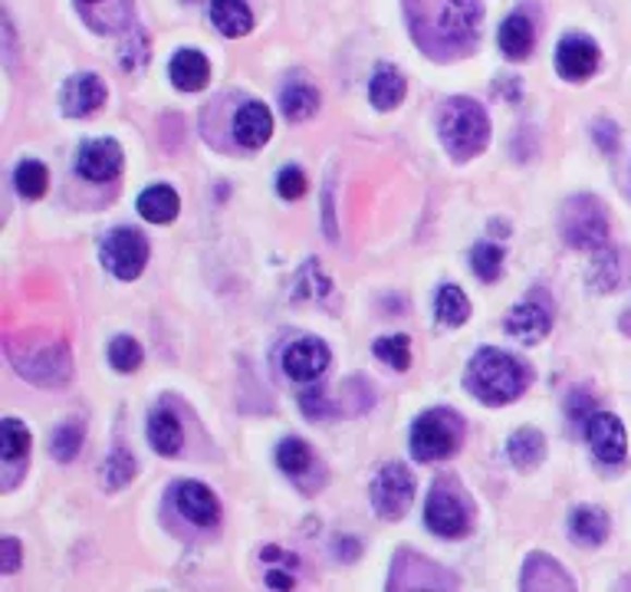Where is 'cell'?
I'll use <instances>...</instances> for the list:
<instances>
[{
    "mask_svg": "<svg viewBox=\"0 0 631 592\" xmlns=\"http://www.w3.org/2000/svg\"><path fill=\"white\" fill-rule=\"evenodd\" d=\"M414 44L435 60H458L471 53L481 34V0H404Z\"/></svg>",
    "mask_w": 631,
    "mask_h": 592,
    "instance_id": "obj_1",
    "label": "cell"
},
{
    "mask_svg": "<svg viewBox=\"0 0 631 592\" xmlns=\"http://www.w3.org/2000/svg\"><path fill=\"white\" fill-rule=\"evenodd\" d=\"M533 372L510 352L484 346L474 352V359L468 362L464 372V385L474 399H481L484 406H510L513 399L526 391Z\"/></svg>",
    "mask_w": 631,
    "mask_h": 592,
    "instance_id": "obj_2",
    "label": "cell"
},
{
    "mask_svg": "<svg viewBox=\"0 0 631 592\" xmlns=\"http://www.w3.org/2000/svg\"><path fill=\"white\" fill-rule=\"evenodd\" d=\"M438 132H441V142L451 152V158L468 161L487 148L490 119H487L481 102H474L468 96H454L438 112Z\"/></svg>",
    "mask_w": 631,
    "mask_h": 592,
    "instance_id": "obj_3",
    "label": "cell"
},
{
    "mask_svg": "<svg viewBox=\"0 0 631 592\" xmlns=\"http://www.w3.org/2000/svg\"><path fill=\"white\" fill-rule=\"evenodd\" d=\"M464 442V422L451 409H432L411 425V455L414 461H445L458 455Z\"/></svg>",
    "mask_w": 631,
    "mask_h": 592,
    "instance_id": "obj_4",
    "label": "cell"
},
{
    "mask_svg": "<svg viewBox=\"0 0 631 592\" xmlns=\"http://www.w3.org/2000/svg\"><path fill=\"white\" fill-rule=\"evenodd\" d=\"M425 523L432 533L445 540L468 536L474 527V507L468 500V491L454 478H438L428 500H425Z\"/></svg>",
    "mask_w": 631,
    "mask_h": 592,
    "instance_id": "obj_5",
    "label": "cell"
},
{
    "mask_svg": "<svg viewBox=\"0 0 631 592\" xmlns=\"http://www.w3.org/2000/svg\"><path fill=\"white\" fill-rule=\"evenodd\" d=\"M559 231L575 251H602L608 244V215L598 197L575 194L559 212Z\"/></svg>",
    "mask_w": 631,
    "mask_h": 592,
    "instance_id": "obj_6",
    "label": "cell"
},
{
    "mask_svg": "<svg viewBox=\"0 0 631 592\" xmlns=\"http://www.w3.org/2000/svg\"><path fill=\"white\" fill-rule=\"evenodd\" d=\"M11 362L24 378L37 385H63L70 378V349L60 339L27 346V352H17L11 346Z\"/></svg>",
    "mask_w": 631,
    "mask_h": 592,
    "instance_id": "obj_7",
    "label": "cell"
},
{
    "mask_svg": "<svg viewBox=\"0 0 631 592\" xmlns=\"http://www.w3.org/2000/svg\"><path fill=\"white\" fill-rule=\"evenodd\" d=\"M414 500V478L404 464H385L372 481V507L385 520H398L408 514Z\"/></svg>",
    "mask_w": 631,
    "mask_h": 592,
    "instance_id": "obj_8",
    "label": "cell"
},
{
    "mask_svg": "<svg viewBox=\"0 0 631 592\" xmlns=\"http://www.w3.org/2000/svg\"><path fill=\"white\" fill-rule=\"evenodd\" d=\"M102 264L119 280H135L148 264V241L132 228H116L102 244Z\"/></svg>",
    "mask_w": 631,
    "mask_h": 592,
    "instance_id": "obj_9",
    "label": "cell"
},
{
    "mask_svg": "<svg viewBox=\"0 0 631 592\" xmlns=\"http://www.w3.org/2000/svg\"><path fill=\"white\" fill-rule=\"evenodd\" d=\"M122 165H125V158H122V145L116 138H89L76 152V171L86 181H112V178H119Z\"/></svg>",
    "mask_w": 631,
    "mask_h": 592,
    "instance_id": "obj_10",
    "label": "cell"
},
{
    "mask_svg": "<svg viewBox=\"0 0 631 592\" xmlns=\"http://www.w3.org/2000/svg\"><path fill=\"white\" fill-rule=\"evenodd\" d=\"M549 329H553V306L546 303L543 293L526 297L507 316V333L520 342H539Z\"/></svg>",
    "mask_w": 631,
    "mask_h": 592,
    "instance_id": "obj_11",
    "label": "cell"
},
{
    "mask_svg": "<svg viewBox=\"0 0 631 592\" xmlns=\"http://www.w3.org/2000/svg\"><path fill=\"white\" fill-rule=\"evenodd\" d=\"M556 70L562 80L569 83H582L588 80L595 70H598V47L592 37H582V34H569L559 40V50H556Z\"/></svg>",
    "mask_w": 631,
    "mask_h": 592,
    "instance_id": "obj_12",
    "label": "cell"
},
{
    "mask_svg": "<svg viewBox=\"0 0 631 592\" xmlns=\"http://www.w3.org/2000/svg\"><path fill=\"white\" fill-rule=\"evenodd\" d=\"M585 435H588V445L602 464H621L624 461L628 435H624V425L611 412H592Z\"/></svg>",
    "mask_w": 631,
    "mask_h": 592,
    "instance_id": "obj_13",
    "label": "cell"
},
{
    "mask_svg": "<svg viewBox=\"0 0 631 592\" xmlns=\"http://www.w3.org/2000/svg\"><path fill=\"white\" fill-rule=\"evenodd\" d=\"M174 507L194 527H218V520H221V504H218L215 491L201 481H181L174 487Z\"/></svg>",
    "mask_w": 631,
    "mask_h": 592,
    "instance_id": "obj_14",
    "label": "cell"
},
{
    "mask_svg": "<svg viewBox=\"0 0 631 592\" xmlns=\"http://www.w3.org/2000/svg\"><path fill=\"white\" fill-rule=\"evenodd\" d=\"M329 346L323 339H296L283 352V372L293 382H316L329 369Z\"/></svg>",
    "mask_w": 631,
    "mask_h": 592,
    "instance_id": "obj_15",
    "label": "cell"
},
{
    "mask_svg": "<svg viewBox=\"0 0 631 592\" xmlns=\"http://www.w3.org/2000/svg\"><path fill=\"white\" fill-rule=\"evenodd\" d=\"M106 102V83L96 73H80L73 80H66L63 93H60V106L70 119H83L89 112H96Z\"/></svg>",
    "mask_w": 631,
    "mask_h": 592,
    "instance_id": "obj_16",
    "label": "cell"
},
{
    "mask_svg": "<svg viewBox=\"0 0 631 592\" xmlns=\"http://www.w3.org/2000/svg\"><path fill=\"white\" fill-rule=\"evenodd\" d=\"M391 569H408V572H414V576H404V579H398L391 589H417V585H425V589H454L458 585V579L454 576H448V572H435V569H441V566H435L432 559H425V556H414V553H398L395 556V566Z\"/></svg>",
    "mask_w": 631,
    "mask_h": 592,
    "instance_id": "obj_17",
    "label": "cell"
},
{
    "mask_svg": "<svg viewBox=\"0 0 631 592\" xmlns=\"http://www.w3.org/2000/svg\"><path fill=\"white\" fill-rule=\"evenodd\" d=\"M270 135H274V116L264 102H247L234 116V138L244 148H260L270 142Z\"/></svg>",
    "mask_w": 631,
    "mask_h": 592,
    "instance_id": "obj_18",
    "label": "cell"
},
{
    "mask_svg": "<svg viewBox=\"0 0 631 592\" xmlns=\"http://www.w3.org/2000/svg\"><path fill=\"white\" fill-rule=\"evenodd\" d=\"M181 212V197L168 184H151L138 194V215L148 225H171Z\"/></svg>",
    "mask_w": 631,
    "mask_h": 592,
    "instance_id": "obj_19",
    "label": "cell"
},
{
    "mask_svg": "<svg viewBox=\"0 0 631 592\" xmlns=\"http://www.w3.org/2000/svg\"><path fill=\"white\" fill-rule=\"evenodd\" d=\"M168 73H171V83H174L181 93H197V89H204L207 80H210V63H207L204 53H197V50H178V53L171 57Z\"/></svg>",
    "mask_w": 631,
    "mask_h": 592,
    "instance_id": "obj_20",
    "label": "cell"
},
{
    "mask_svg": "<svg viewBox=\"0 0 631 592\" xmlns=\"http://www.w3.org/2000/svg\"><path fill=\"white\" fill-rule=\"evenodd\" d=\"M628 277H631V257H628V251H602V254L595 257V264H592V274H588V280H592V287H595L598 293H611V290L624 287Z\"/></svg>",
    "mask_w": 631,
    "mask_h": 592,
    "instance_id": "obj_21",
    "label": "cell"
},
{
    "mask_svg": "<svg viewBox=\"0 0 631 592\" xmlns=\"http://www.w3.org/2000/svg\"><path fill=\"white\" fill-rule=\"evenodd\" d=\"M523 589H575V582L566 576V569L543 556V553H533L523 566V579H520Z\"/></svg>",
    "mask_w": 631,
    "mask_h": 592,
    "instance_id": "obj_22",
    "label": "cell"
},
{
    "mask_svg": "<svg viewBox=\"0 0 631 592\" xmlns=\"http://www.w3.org/2000/svg\"><path fill=\"white\" fill-rule=\"evenodd\" d=\"M500 40V50L507 60H526L533 53V44H536V31H533V21L523 17V14H510L497 34Z\"/></svg>",
    "mask_w": 631,
    "mask_h": 592,
    "instance_id": "obj_23",
    "label": "cell"
},
{
    "mask_svg": "<svg viewBox=\"0 0 631 592\" xmlns=\"http://www.w3.org/2000/svg\"><path fill=\"white\" fill-rule=\"evenodd\" d=\"M210 21L225 37H247L254 31V14L244 0H210Z\"/></svg>",
    "mask_w": 631,
    "mask_h": 592,
    "instance_id": "obj_24",
    "label": "cell"
},
{
    "mask_svg": "<svg viewBox=\"0 0 631 592\" xmlns=\"http://www.w3.org/2000/svg\"><path fill=\"white\" fill-rule=\"evenodd\" d=\"M148 442L165 458L181 451L184 432H181V422H178V415L171 409H155L151 412V419H148Z\"/></svg>",
    "mask_w": 631,
    "mask_h": 592,
    "instance_id": "obj_25",
    "label": "cell"
},
{
    "mask_svg": "<svg viewBox=\"0 0 631 592\" xmlns=\"http://www.w3.org/2000/svg\"><path fill=\"white\" fill-rule=\"evenodd\" d=\"M368 99H372V106L381 109V112L395 109V106L404 99V76H401L395 67H388V63L375 67L372 83H368Z\"/></svg>",
    "mask_w": 631,
    "mask_h": 592,
    "instance_id": "obj_26",
    "label": "cell"
},
{
    "mask_svg": "<svg viewBox=\"0 0 631 592\" xmlns=\"http://www.w3.org/2000/svg\"><path fill=\"white\" fill-rule=\"evenodd\" d=\"M569 536L582 546H598L608 536V517L598 507H575L569 514Z\"/></svg>",
    "mask_w": 631,
    "mask_h": 592,
    "instance_id": "obj_27",
    "label": "cell"
},
{
    "mask_svg": "<svg viewBox=\"0 0 631 592\" xmlns=\"http://www.w3.org/2000/svg\"><path fill=\"white\" fill-rule=\"evenodd\" d=\"M507 455L517 468H536L543 458H546V438L536 432V428H520L513 432L510 445H507Z\"/></svg>",
    "mask_w": 631,
    "mask_h": 592,
    "instance_id": "obj_28",
    "label": "cell"
},
{
    "mask_svg": "<svg viewBox=\"0 0 631 592\" xmlns=\"http://www.w3.org/2000/svg\"><path fill=\"white\" fill-rule=\"evenodd\" d=\"M280 106H283V116H287L290 122H306V119H313L316 109H319V93H316L313 86H306V83H293V86L283 89Z\"/></svg>",
    "mask_w": 631,
    "mask_h": 592,
    "instance_id": "obj_29",
    "label": "cell"
},
{
    "mask_svg": "<svg viewBox=\"0 0 631 592\" xmlns=\"http://www.w3.org/2000/svg\"><path fill=\"white\" fill-rule=\"evenodd\" d=\"M31 455V432L17 419H4L0 425V458L4 464H17Z\"/></svg>",
    "mask_w": 631,
    "mask_h": 592,
    "instance_id": "obj_30",
    "label": "cell"
},
{
    "mask_svg": "<svg viewBox=\"0 0 631 592\" xmlns=\"http://www.w3.org/2000/svg\"><path fill=\"white\" fill-rule=\"evenodd\" d=\"M435 310H438V319H441L445 326H461V323H468V316H471V300L464 297L461 287L448 283V287L438 290Z\"/></svg>",
    "mask_w": 631,
    "mask_h": 592,
    "instance_id": "obj_31",
    "label": "cell"
},
{
    "mask_svg": "<svg viewBox=\"0 0 631 592\" xmlns=\"http://www.w3.org/2000/svg\"><path fill=\"white\" fill-rule=\"evenodd\" d=\"M14 184L17 191L27 197V202H40L50 188V171L44 161H21L17 171H14Z\"/></svg>",
    "mask_w": 631,
    "mask_h": 592,
    "instance_id": "obj_32",
    "label": "cell"
},
{
    "mask_svg": "<svg viewBox=\"0 0 631 592\" xmlns=\"http://www.w3.org/2000/svg\"><path fill=\"white\" fill-rule=\"evenodd\" d=\"M277 464L290 474V478H300L313 468V451L303 438H287L280 448H277Z\"/></svg>",
    "mask_w": 631,
    "mask_h": 592,
    "instance_id": "obj_33",
    "label": "cell"
},
{
    "mask_svg": "<svg viewBox=\"0 0 631 592\" xmlns=\"http://www.w3.org/2000/svg\"><path fill=\"white\" fill-rule=\"evenodd\" d=\"M471 267L484 283H494L500 277V267H503V251L494 244H477L471 251Z\"/></svg>",
    "mask_w": 631,
    "mask_h": 592,
    "instance_id": "obj_34",
    "label": "cell"
},
{
    "mask_svg": "<svg viewBox=\"0 0 631 592\" xmlns=\"http://www.w3.org/2000/svg\"><path fill=\"white\" fill-rule=\"evenodd\" d=\"M135 478V461H132V455L129 451H112L109 458H106V471H102V484L109 487V491H119V487H125L129 481Z\"/></svg>",
    "mask_w": 631,
    "mask_h": 592,
    "instance_id": "obj_35",
    "label": "cell"
},
{
    "mask_svg": "<svg viewBox=\"0 0 631 592\" xmlns=\"http://www.w3.org/2000/svg\"><path fill=\"white\" fill-rule=\"evenodd\" d=\"M375 355L381 362H388L391 369L404 372L411 365V342H408V336H385L375 342Z\"/></svg>",
    "mask_w": 631,
    "mask_h": 592,
    "instance_id": "obj_36",
    "label": "cell"
},
{
    "mask_svg": "<svg viewBox=\"0 0 631 592\" xmlns=\"http://www.w3.org/2000/svg\"><path fill=\"white\" fill-rule=\"evenodd\" d=\"M109 362L119 372H135L142 365V346L132 336H116L109 342Z\"/></svg>",
    "mask_w": 631,
    "mask_h": 592,
    "instance_id": "obj_37",
    "label": "cell"
},
{
    "mask_svg": "<svg viewBox=\"0 0 631 592\" xmlns=\"http://www.w3.org/2000/svg\"><path fill=\"white\" fill-rule=\"evenodd\" d=\"M80 445H83V428L80 425H60L53 432V442H50V451L57 461L70 464L76 455H80Z\"/></svg>",
    "mask_w": 631,
    "mask_h": 592,
    "instance_id": "obj_38",
    "label": "cell"
},
{
    "mask_svg": "<svg viewBox=\"0 0 631 592\" xmlns=\"http://www.w3.org/2000/svg\"><path fill=\"white\" fill-rule=\"evenodd\" d=\"M277 191H280L283 202H300V197L306 194V174H303V168L287 165V168L277 174Z\"/></svg>",
    "mask_w": 631,
    "mask_h": 592,
    "instance_id": "obj_39",
    "label": "cell"
},
{
    "mask_svg": "<svg viewBox=\"0 0 631 592\" xmlns=\"http://www.w3.org/2000/svg\"><path fill=\"white\" fill-rule=\"evenodd\" d=\"M21 559H24V546L17 536H4L0 540V572L4 576H14L21 569Z\"/></svg>",
    "mask_w": 631,
    "mask_h": 592,
    "instance_id": "obj_40",
    "label": "cell"
},
{
    "mask_svg": "<svg viewBox=\"0 0 631 592\" xmlns=\"http://www.w3.org/2000/svg\"><path fill=\"white\" fill-rule=\"evenodd\" d=\"M300 406H303V412L310 415V419H332V406H329V399L323 395V388H310V391H303L300 395Z\"/></svg>",
    "mask_w": 631,
    "mask_h": 592,
    "instance_id": "obj_41",
    "label": "cell"
},
{
    "mask_svg": "<svg viewBox=\"0 0 631 592\" xmlns=\"http://www.w3.org/2000/svg\"><path fill=\"white\" fill-rule=\"evenodd\" d=\"M588 409H592V399H588L585 391H575L572 399H569V419H572V422H579V419H592V415H585Z\"/></svg>",
    "mask_w": 631,
    "mask_h": 592,
    "instance_id": "obj_42",
    "label": "cell"
},
{
    "mask_svg": "<svg viewBox=\"0 0 631 592\" xmlns=\"http://www.w3.org/2000/svg\"><path fill=\"white\" fill-rule=\"evenodd\" d=\"M359 553H362L359 540H352V536H336V556H339V559H359Z\"/></svg>",
    "mask_w": 631,
    "mask_h": 592,
    "instance_id": "obj_43",
    "label": "cell"
},
{
    "mask_svg": "<svg viewBox=\"0 0 631 592\" xmlns=\"http://www.w3.org/2000/svg\"><path fill=\"white\" fill-rule=\"evenodd\" d=\"M267 585H274V589H293V576L283 572V569H274V572H267Z\"/></svg>",
    "mask_w": 631,
    "mask_h": 592,
    "instance_id": "obj_44",
    "label": "cell"
},
{
    "mask_svg": "<svg viewBox=\"0 0 631 592\" xmlns=\"http://www.w3.org/2000/svg\"><path fill=\"white\" fill-rule=\"evenodd\" d=\"M326 234L336 241V221H332V188H326Z\"/></svg>",
    "mask_w": 631,
    "mask_h": 592,
    "instance_id": "obj_45",
    "label": "cell"
},
{
    "mask_svg": "<svg viewBox=\"0 0 631 592\" xmlns=\"http://www.w3.org/2000/svg\"><path fill=\"white\" fill-rule=\"evenodd\" d=\"M80 4H99V0H80Z\"/></svg>",
    "mask_w": 631,
    "mask_h": 592,
    "instance_id": "obj_46",
    "label": "cell"
}]
</instances>
